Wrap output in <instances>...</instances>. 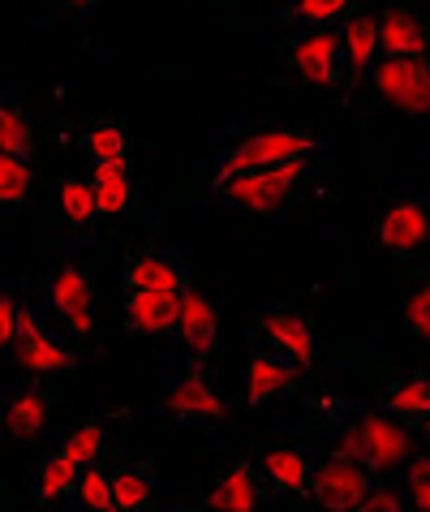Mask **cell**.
Returning <instances> with one entry per match:
<instances>
[{
  "mask_svg": "<svg viewBox=\"0 0 430 512\" xmlns=\"http://www.w3.org/2000/svg\"><path fill=\"white\" fill-rule=\"evenodd\" d=\"M327 138L310 134V130H250V134H237L228 147L220 151L215 160V177L211 186H224L233 177H246V173H263V168H276V164H289V160H310L314 151H323Z\"/></svg>",
  "mask_w": 430,
  "mask_h": 512,
  "instance_id": "6da1fadb",
  "label": "cell"
},
{
  "mask_svg": "<svg viewBox=\"0 0 430 512\" xmlns=\"http://www.w3.org/2000/svg\"><path fill=\"white\" fill-rule=\"evenodd\" d=\"M306 177H310V160H289V164L263 168V173H246V177L224 181V186H211V198L224 203L228 211H241V216L276 220L297 207V194Z\"/></svg>",
  "mask_w": 430,
  "mask_h": 512,
  "instance_id": "7a4b0ae2",
  "label": "cell"
},
{
  "mask_svg": "<svg viewBox=\"0 0 430 512\" xmlns=\"http://www.w3.org/2000/svg\"><path fill=\"white\" fill-rule=\"evenodd\" d=\"M340 448L353 452L379 482L413 457L409 431L387 414H379V409H353V418H340Z\"/></svg>",
  "mask_w": 430,
  "mask_h": 512,
  "instance_id": "3957f363",
  "label": "cell"
},
{
  "mask_svg": "<svg viewBox=\"0 0 430 512\" xmlns=\"http://www.w3.org/2000/svg\"><path fill=\"white\" fill-rule=\"evenodd\" d=\"M375 474L344 448H332L327 457L314 465V482H310V500L323 512H357L362 500L375 491Z\"/></svg>",
  "mask_w": 430,
  "mask_h": 512,
  "instance_id": "277c9868",
  "label": "cell"
},
{
  "mask_svg": "<svg viewBox=\"0 0 430 512\" xmlns=\"http://www.w3.org/2000/svg\"><path fill=\"white\" fill-rule=\"evenodd\" d=\"M254 340H258V345H267L271 353H280L284 362H293L301 375L319 362V340H314V323H310L306 310H293V306L258 310Z\"/></svg>",
  "mask_w": 430,
  "mask_h": 512,
  "instance_id": "5b68a950",
  "label": "cell"
},
{
  "mask_svg": "<svg viewBox=\"0 0 430 512\" xmlns=\"http://www.w3.org/2000/svg\"><path fill=\"white\" fill-rule=\"evenodd\" d=\"M280 61L284 69L293 74V82L310 91H323V87H336L344 78V65H340V35L327 26V31H297L289 44L280 48Z\"/></svg>",
  "mask_w": 430,
  "mask_h": 512,
  "instance_id": "8992f818",
  "label": "cell"
},
{
  "mask_svg": "<svg viewBox=\"0 0 430 512\" xmlns=\"http://www.w3.org/2000/svg\"><path fill=\"white\" fill-rule=\"evenodd\" d=\"M370 87L379 104L400 112L405 121L430 117V61H379L370 69Z\"/></svg>",
  "mask_w": 430,
  "mask_h": 512,
  "instance_id": "52a82bcc",
  "label": "cell"
},
{
  "mask_svg": "<svg viewBox=\"0 0 430 512\" xmlns=\"http://www.w3.org/2000/svg\"><path fill=\"white\" fill-rule=\"evenodd\" d=\"M43 306L65 323L69 336H91L95 332V280L78 263H61L43 284Z\"/></svg>",
  "mask_w": 430,
  "mask_h": 512,
  "instance_id": "ba28073f",
  "label": "cell"
},
{
  "mask_svg": "<svg viewBox=\"0 0 430 512\" xmlns=\"http://www.w3.org/2000/svg\"><path fill=\"white\" fill-rule=\"evenodd\" d=\"M375 241L396 259H418L430 246V207L422 198H396L375 216Z\"/></svg>",
  "mask_w": 430,
  "mask_h": 512,
  "instance_id": "9c48e42d",
  "label": "cell"
},
{
  "mask_svg": "<svg viewBox=\"0 0 430 512\" xmlns=\"http://www.w3.org/2000/svg\"><path fill=\"white\" fill-rule=\"evenodd\" d=\"M164 414L177 426H224L233 409L220 392L203 379V366H190L172 388L164 392Z\"/></svg>",
  "mask_w": 430,
  "mask_h": 512,
  "instance_id": "30bf717a",
  "label": "cell"
},
{
  "mask_svg": "<svg viewBox=\"0 0 430 512\" xmlns=\"http://www.w3.org/2000/svg\"><path fill=\"white\" fill-rule=\"evenodd\" d=\"M190 284V267L164 246H147L134 250L125 259V293H168V297H185Z\"/></svg>",
  "mask_w": 430,
  "mask_h": 512,
  "instance_id": "8fae6325",
  "label": "cell"
},
{
  "mask_svg": "<svg viewBox=\"0 0 430 512\" xmlns=\"http://www.w3.org/2000/svg\"><path fill=\"white\" fill-rule=\"evenodd\" d=\"M13 362H18L26 375H61V371H74L82 358L74 349H65L61 340L39 323L35 306H22V332H18V345H13Z\"/></svg>",
  "mask_w": 430,
  "mask_h": 512,
  "instance_id": "7c38bea8",
  "label": "cell"
},
{
  "mask_svg": "<svg viewBox=\"0 0 430 512\" xmlns=\"http://www.w3.org/2000/svg\"><path fill=\"white\" fill-rule=\"evenodd\" d=\"M172 336L181 340V349L190 353L194 366H207L215 358V349H220V310H215L207 293L190 289L181 297V319H177V332Z\"/></svg>",
  "mask_w": 430,
  "mask_h": 512,
  "instance_id": "4fadbf2b",
  "label": "cell"
},
{
  "mask_svg": "<svg viewBox=\"0 0 430 512\" xmlns=\"http://www.w3.org/2000/svg\"><path fill=\"white\" fill-rule=\"evenodd\" d=\"M301 383V371L293 362H284L280 353H271L267 345H250V358H246V405L250 409H263L280 396H293Z\"/></svg>",
  "mask_w": 430,
  "mask_h": 512,
  "instance_id": "5bb4252c",
  "label": "cell"
},
{
  "mask_svg": "<svg viewBox=\"0 0 430 512\" xmlns=\"http://www.w3.org/2000/svg\"><path fill=\"white\" fill-rule=\"evenodd\" d=\"M379 22V56L383 61H430V22L409 9H383Z\"/></svg>",
  "mask_w": 430,
  "mask_h": 512,
  "instance_id": "9a60e30c",
  "label": "cell"
},
{
  "mask_svg": "<svg viewBox=\"0 0 430 512\" xmlns=\"http://www.w3.org/2000/svg\"><path fill=\"white\" fill-rule=\"evenodd\" d=\"M379 414L400 422L405 431H418L430 418V371H405L396 379H387V388L379 392Z\"/></svg>",
  "mask_w": 430,
  "mask_h": 512,
  "instance_id": "2e32d148",
  "label": "cell"
},
{
  "mask_svg": "<svg viewBox=\"0 0 430 512\" xmlns=\"http://www.w3.org/2000/svg\"><path fill=\"white\" fill-rule=\"evenodd\" d=\"M267 495V478L250 457H241L237 465H228L220 482L207 495V512H258Z\"/></svg>",
  "mask_w": 430,
  "mask_h": 512,
  "instance_id": "e0dca14e",
  "label": "cell"
},
{
  "mask_svg": "<svg viewBox=\"0 0 430 512\" xmlns=\"http://www.w3.org/2000/svg\"><path fill=\"white\" fill-rule=\"evenodd\" d=\"M181 319V297L168 293H125L121 323L129 336H172Z\"/></svg>",
  "mask_w": 430,
  "mask_h": 512,
  "instance_id": "ac0fdd59",
  "label": "cell"
},
{
  "mask_svg": "<svg viewBox=\"0 0 430 512\" xmlns=\"http://www.w3.org/2000/svg\"><path fill=\"white\" fill-rule=\"evenodd\" d=\"M336 35H340V65H344L349 78L379 65V22H375V13L353 9L349 18L340 22Z\"/></svg>",
  "mask_w": 430,
  "mask_h": 512,
  "instance_id": "d6986e66",
  "label": "cell"
},
{
  "mask_svg": "<svg viewBox=\"0 0 430 512\" xmlns=\"http://www.w3.org/2000/svg\"><path fill=\"white\" fill-rule=\"evenodd\" d=\"M263 478H267V487L276 495H297V500H306L310 482H314V461H310L306 448L280 444V448H271L263 457Z\"/></svg>",
  "mask_w": 430,
  "mask_h": 512,
  "instance_id": "ffe728a7",
  "label": "cell"
},
{
  "mask_svg": "<svg viewBox=\"0 0 430 512\" xmlns=\"http://www.w3.org/2000/svg\"><path fill=\"white\" fill-rule=\"evenodd\" d=\"M155 461H134V465H117L112 469V508L117 512H160L155 508Z\"/></svg>",
  "mask_w": 430,
  "mask_h": 512,
  "instance_id": "44dd1931",
  "label": "cell"
},
{
  "mask_svg": "<svg viewBox=\"0 0 430 512\" xmlns=\"http://www.w3.org/2000/svg\"><path fill=\"white\" fill-rule=\"evenodd\" d=\"M78 474H82V469L69 461L61 448L43 452V457L35 461V469H31V500H35L39 508H48V504H56V500H69V495H74V487H78Z\"/></svg>",
  "mask_w": 430,
  "mask_h": 512,
  "instance_id": "7402d4cb",
  "label": "cell"
},
{
  "mask_svg": "<svg viewBox=\"0 0 430 512\" xmlns=\"http://www.w3.org/2000/svg\"><path fill=\"white\" fill-rule=\"evenodd\" d=\"M48 414H52V401H48V396H43L39 388H18L5 405H0V422H5V431L18 435V439L43 435V426H48Z\"/></svg>",
  "mask_w": 430,
  "mask_h": 512,
  "instance_id": "603a6c76",
  "label": "cell"
},
{
  "mask_svg": "<svg viewBox=\"0 0 430 512\" xmlns=\"http://www.w3.org/2000/svg\"><path fill=\"white\" fill-rule=\"evenodd\" d=\"M86 181H91V190H95V211L99 216H129V211H134V181H129L125 168L95 164Z\"/></svg>",
  "mask_w": 430,
  "mask_h": 512,
  "instance_id": "cb8c5ba5",
  "label": "cell"
},
{
  "mask_svg": "<svg viewBox=\"0 0 430 512\" xmlns=\"http://www.w3.org/2000/svg\"><path fill=\"white\" fill-rule=\"evenodd\" d=\"M357 5L349 0H297V5H284L276 13L280 26H297V31H327L332 22H344Z\"/></svg>",
  "mask_w": 430,
  "mask_h": 512,
  "instance_id": "d4e9b609",
  "label": "cell"
},
{
  "mask_svg": "<svg viewBox=\"0 0 430 512\" xmlns=\"http://www.w3.org/2000/svg\"><path fill=\"white\" fill-rule=\"evenodd\" d=\"M56 211H61V224H69L74 233H91L95 224V190L86 177H61V190H56Z\"/></svg>",
  "mask_w": 430,
  "mask_h": 512,
  "instance_id": "484cf974",
  "label": "cell"
},
{
  "mask_svg": "<svg viewBox=\"0 0 430 512\" xmlns=\"http://www.w3.org/2000/svg\"><path fill=\"white\" fill-rule=\"evenodd\" d=\"M31 151H35V121L9 95H0V155L31 160Z\"/></svg>",
  "mask_w": 430,
  "mask_h": 512,
  "instance_id": "4316f807",
  "label": "cell"
},
{
  "mask_svg": "<svg viewBox=\"0 0 430 512\" xmlns=\"http://www.w3.org/2000/svg\"><path fill=\"white\" fill-rule=\"evenodd\" d=\"M86 151H91L95 164H112V168H125L129 160V138H125V125L121 121H95L91 134H86Z\"/></svg>",
  "mask_w": 430,
  "mask_h": 512,
  "instance_id": "83f0119b",
  "label": "cell"
},
{
  "mask_svg": "<svg viewBox=\"0 0 430 512\" xmlns=\"http://www.w3.org/2000/svg\"><path fill=\"white\" fill-rule=\"evenodd\" d=\"M31 186H35L31 160L0 155V211H22L26 198H31Z\"/></svg>",
  "mask_w": 430,
  "mask_h": 512,
  "instance_id": "f1b7e54d",
  "label": "cell"
},
{
  "mask_svg": "<svg viewBox=\"0 0 430 512\" xmlns=\"http://www.w3.org/2000/svg\"><path fill=\"white\" fill-rule=\"evenodd\" d=\"M74 500H78L82 512H117V508H112V469L104 461L86 465L82 474H78Z\"/></svg>",
  "mask_w": 430,
  "mask_h": 512,
  "instance_id": "f546056e",
  "label": "cell"
},
{
  "mask_svg": "<svg viewBox=\"0 0 430 512\" xmlns=\"http://www.w3.org/2000/svg\"><path fill=\"white\" fill-rule=\"evenodd\" d=\"M400 327H405L413 340L430 345V276L413 284L409 297L400 302Z\"/></svg>",
  "mask_w": 430,
  "mask_h": 512,
  "instance_id": "4dcf8cb0",
  "label": "cell"
},
{
  "mask_svg": "<svg viewBox=\"0 0 430 512\" xmlns=\"http://www.w3.org/2000/svg\"><path fill=\"white\" fill-rule=\"evenodd\" d=\"M61 452H65V457L74 461L78 469L95 465V461H99V452H104V426H99V422H82V426H74V431L65 435Z\"/></svg>",
  "mask_w": 430,
  "mask_h": 512,
  "instance_id": "1f68e13d",
  "label": "cell"
},
{
  "mask_svg": "<svg viewBox=\"0 0 430 512\" xmlns=\"http://www.w3.org/2000/svg\"><path fill=\"white\" fill-rule=\"evenodd\" d=\"M405 500H409V512H430V452H422V457H409Z\"/></svg>",
  "mask_w": 430,
  "mask_h": 512,
  "instance_id": "d6a6232c",
  "label": "cell"
},
{
  "mask_svg": "<svg viewBox=\"0 0 430 512\" xmlns=\"http://www.w3.org/2000/svg\"><path fill=\"white\" fill-rule=\"evenodd\" d=\"M18 332H22V302H18V297L0 293V349L13 353V345H18Z\"/></svg>",
  "mask_w": 430,
  "mask_h": 512,
  "instance_id": "836d02e7",
  "label": "cell"
},
{
  "mask_svg": "<svg viewBox=\"0 0 430 512\" xmlns=\"http://www.w3.org/2000/svg\"><path fill=\"white\" fill-rule=\"evenodd\" d=\"M357 512H405V500H400V491H392L387 482H375V491L366 495Z\"/></svg>",
  "mask_w": 430,
  "mask_h": 512,
  "instance_id": "e575fe53",
  "label": "cell"
},
{
  "mask_svg": "<svg viewBox=\"0 0 430 512\" xmlns=\"http://www.w3.org/2000/svg\"><path fill=\"white\" fill-rule=\"evenodd\" d=\"M164 512H190V508H185V504H172V508H164Z\"/></svg>",
  "mask_w": 430,
  "mask_h": 512,
  "instance_id": "d590c367",
  "label": "cell"
},
{
  "mask_svg": "<svg viewBox=\"0 0 430 512\" xmlns=\"http://www.w3.org/2000/svg\"><path fill=\"white\" fill-rule=\"evenodd\" d=\"M422 431H426V439H430V418H426V426H422Z\"/></svg>",
  "mask_w": 430,
  "mask_h": 512,
  "instance_id": "8d00e7d4",
  "label": "cell"
},
{
  "mask_svg": "<svg viewBox=\"0 0 430 512\" xmlns=\"http://www.w3.org/2000/svg\"><path fill=\"white\" fill-rule=\"evenodd\" d=\"M0 293H5V280H0Z\"/></svg>",
  "mask_w": 430,
  "mask_h": 512,
  "instance_id": "74e56055",
  "label": "cell"
}]
</instances>
